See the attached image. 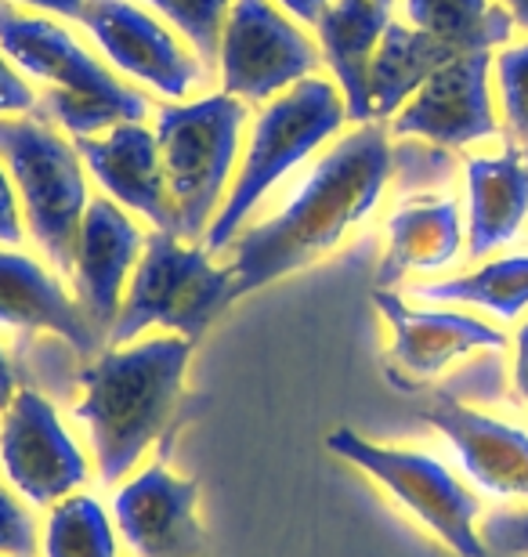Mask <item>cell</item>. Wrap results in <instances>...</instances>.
Listing matches in <instances>:
<instances>
[{
	"mask_svg": "<svg viewBox=\"0 0 528 557\" xmlns=\"http://www.w3.org/2000/svg\"><path fill=\"white\" fill-rule=\"evenodd\" d=\"M395 166L391 131L380 120L352 124L347 135L333 138L294 199L261 225L243 228L232 243L240 297L333 253L347 232H355L380 207Z\"/></svg>",
	"mask_w": 528,
	"mask_h": 557,
	"instance_id": "6da1fadb",
	"label": "cell"
},
{
	"mask_svg": "<svg viewBox=\"0 0 528 557\" xmlns=\"http://www.w3.org/2000/svg\"><path fill=\"white\" fill-rule=\"evenodd\" d=\"M188 359L193 341L167 333L106 348L76 370L81 403L73 406V420L87 428L102 485L123 482L152 445L171 449L174 431L188 420Z\"/></svg>",
	"mask_w": 528,
	"mask_h": 557,
	"instance_id": "7a4b0ae2",
	"label": "cell"
},
{
	"mask_svg": "<svg viewBox=\"0 0 528 557\" xmlns=\"http://www.w3.org/2000/svg\"><path fill=\"white\" fill-rule=\"evenodd\" d=\"M0 51L19 65L22 76L48 87L44 113L65 135H102L116 124H145L149 116V95L123 84L112 65L87 51L59 18L33 15L0 0Z\"/></svg>",
	"mask_w": 528,
	"mask_h": 557,
	"instance_id": "3957f363",
	"label": "cell"
},
{
	"mask_svg": "<svg viewBox=\"0 0 528 557\" xmlns=\"http://www.w3.org/2000/svg\"><path fill=\"white\" fill-rule=\"evenodd\" d=\"M352 124L347 120L344 95L330 76H308V81L294 84L272 102L257 109L250 138H246L240 171L224 196V203L213 218L204 247L210 253L229 250L240 232L246 228V218L254 214L257 203L283 182V177L326 149L341 131Z\"/></svg>",
	"mask_w": 528,
	"mask_h": 557,
	"instance_id": "277c9868",
	"label": "cell"
},
{
	"mask_svg": "<svg viewBox=\"0 0 528 557\" xmlns=\"http://www.w3.org/2000/svg\"><path fill=\"white\" fill-rule=\"evenodd\" d=\"M250 109L240 98L210 91L188 102L156 109L167 185L177 210V236L185 243L207 239L243 160V127Z\"/></svg>",
	"mask_w": 528,
	"mask_h": 557,
	"instance_id": "5b68a950",
	"label": "cell"
},
{
	"mask_svg": "<svg viewBox=\"0 0 528 557\" xmlns=\"http://www.w3.org/2000/svg\"><path fill=\"white\" fill-rule=\"evenodd\" d=\"M0 160L15 182L26 232L51 269L70 278L84 214L95 199L73 138L37 113L0 116Z\"/></svg>",
	"mask_w": 528,
	"mask_h": 557,
	"instance_id": "8992f818",
	"label": "cell"
},
{
	"mask_svg": "<svg viewBox=\"0 0 528 557\" xmlns=\"http://www.w3.org/2000/svg\"><path fill=\"white\" fill-rule=\"evenodd\" d=\"M235 297H240L235 272L218 269L207 247L156 228L145 243L106 344L116 348V344L142 341V333L152 326L196 344Z\"/></svg>",
	"mask_w": 528,
	"mask_h": 557,
	"instance_id": "52a82bcc",
	"label": "cell"
},
{
	"mask_svg": "<svg viewBox=\"0 0 528 557\" xmlns=\"http://www.w3.org/2000/svg\"><path fill=\"white\" fill-rule=\"evenodd\" d=\"M330 453L355 463L373 482H380L413 518L434 532L449 550L459 557H489L486 540H481V499L478 493L459 482L453 467H445L438 456L420 449H398V445H377L355 431H333Z\"/></svg>",
	"mask_w": 528,
	"mask_h": 557,
	"instance_id": "ba28073f",
	"label": "cell"
},
{
	"mask_svg": "<svg viewBox=\"0 0 528 557\" xmlns=\"http://www.w3.org/2000/svg\"><path fill=\"white\" fill-rule=\"evenodd\" d=\"M319 40L275 0H235L218 54L224 95L246 106H265L294 84L319 76Z\"/></svg>",
	"mask_w": 528,
	"mask_h": 557,
	"instance_id": "9c48e42d",
	"label": "cell"
},
{
	"mask_svg": "<svg viewBox=\"0 0 528 557\" xmlns=\"http://www.w3.org/2000/svg\"><path fill=\"white\" fill-rule=\"evenodd\" d=\"M81 26L91 33L112 70L131 84L149 87L163 102H188L210 76L193 48L134 0H87Z\"/></svg>",
	"mask_w": 528,
	"mask_h": 557,
	"instance_id": "30bf717a",
	"label": "cell"
},
{
	"mask_svg": "<svg viewBox=\"0 0 528 557\" xmlns=\"http://www.w3.org/2000/svg\"><path fill=\"white\" fill-rule=\"evenodd\" d=\"M373 305L391 326V362L398 373H391L402 392L438 381L453 370L456 362L475 359V355H507L511 337L500 322L478 319L470 311L445 308V305H413L409 297L395 289H377Z\"/></svg>",
	"mask_w": 528,
	"mask_h": 557,
	"instance_id": "8fae6325",
	"label": "cell"
},
{
	"mask_svg": "<svg viewBox=\"0 0 528 557\" xmlns=\"http://www.w3.org/2000/svg\"><path fill=\"white\" fill-rule=\"evenodd\" d=\"M0 467L8 485L37 507H54L59 499L81 493L91 474L59 409L37 387H19L0 413Z\"/></svg>",
	"mask_w": 528,
	"mask_h": 557,
	"instance_id": "7c38bea8",
	"label": "cell"
},
{
	"mask_svg": "<svg viewBox=\"0 0 528 557\" xmlns=\"http://www.w3.org/2000/svg\"><path fill=\"white\" fill-rule=\"evenodd\" d=\"M492 54L470 51L442 65L417 95L388 120L391 138H420L434 149H470L503 135L492 95Z\"/></svg>",
	"mask_w": 528,
	"mask_h": 557,
	"instance_id": "4fadbf2b",
	"label": "cell"
},
{
	"mask_svg": "<svg viewBox=\"0 0 528 557\" xmlns=\"http://www.w3.org/2000/svg\"><path fill=\"white\" fill-rule=\"evenodd\" d=\"M196 504L199 485L156 460L120 485L112 518L134 557H207Z\"/></svg>",
	"mask_w": 528,
	"mask_h": 557,
	"instance_id": "5bb4252c",
	"label": "cell"
},
{
	"mask_svg": "<svg viewBox=\"0 0 528 557\" xmlns=\"http://www.w3.org/2000/svg\"><path fill=\"white\" fill-rule=\"evenodd\" d=\"M0 326L19 337H51L81 362L106 351V337L84 315L65 278L19 247H0Z\"/></svg>",
	"mask_w": 528,
	"mask_h": 557,
	"instance_id": "9a60e30c",
	"label": "cell"
},
{
	"mask_svg": "<svg viewBox=\"0 0 528 557\" xmlns=\"http://www.w3.org/2000/svg\"><path fill=\"white\" fill-rule=\"evenodd\" d=\"M420 417L445 434L464 474L481 493L528 504V428L438 392L434 403L420 409Z\"/></svg>",
	"mask_w": 528,
	"mask_h": 557,
	"instance_id": "2e32d148",
	"label": "cell"
},
{
	"mask_svg": "<svg viewBox=\"0 0 528 557\" xmlns=\"http://www.w3.org/2000/svg\"><path fill=\"white\" fill-rule=\"evenodd\" d=\"M73 145L102 196L120 203L127 214L152 221V228L177 236V210L156 131L145 124H116L102 135L73 138Z\"/></svg>",
	"mask_w": 528,
	"mask_h": 557,
	"instance_id": "e0dca14e",
	"label": "cell"
},
{
	"mask_svg": "<svg viewBox=\"0 0 528 557\" xmlns=\"http://www.w3.org/2000/svg\"><path fill=\"white\" fill-rule=\"evenodd\" d=\"M149 236L134 225V218L109 196H95L84 214L81 239L73 258V297L81 300L91 326L109 337L120 315L123 294L138 269Z\"/></svg>",
	"mask_w": 528,
	"mask_h": 557,
	"instance_id": "ac0fdd59",
	"label": "cell"
},
{
	"mask_svg": "<svg viewBox=\"0 0 528 557\" xmlns=\"http://www.w3.org/2000/svg\"><path fill=\"white\" fill-rule=\"evenodd\" d=\"M467 258L489 261L514 247L528 228V152L503 141L500 152H470L464 160Z\"/></svg>",
	"mask_w": 528,
	"mask_h": 557,
	"instance_id": "d6986e66",
	"label": "cell"
},
{
	"mask_svg": "<svg viewBox=\"0 0 528 557\" xmlns=\"http://www.w3.org/2000/svg\"><path fill=\"white\" fill-rule=\"evenodd\" d=\"M467 253V221L456 196H409L388 218V250L377 269V289L406 275H442Z\"/></svg>",
	"mask_w": 528,
	"mask_h": 557,
	"instance_id": "ffe728a7",
	"label": "cell"
},
{
	"mask_svg": "<svg viewBox=\"0 0 528 557\" xmlns=\"http://www.w3.org/2000/svg\"><path fill=\"white\" fill-rule=\"evenodd\" d=\"M388 26L391 8L377 4V0H333L316 26L322 65L330 70L333 84L341 87L352 124H369L373 120L369 65H373V54Z\"/></svg>",
	"mask_w": 528,
	"mask_h": 557,
	"instance_id": "44dd1931",
	"label": "cell"
},
{
	"mask_svg": "<svg viewBox=\"0 0 528 557\" xmlns=\"http://www.w3.org/2000/svg\"><path fill=\"white\" fill-rule=\"evenodd\" d=\"M456 59L453 48H445L442 40H434L431 33L402 18H391V26L380 37V48L369 65V102H373V120L388 124L391 116L402 113V106L409 102L431 76Z\"/></svg>",
	"mask_w": 528,
	"mask_h": 557,
	"instance_id": "7402d4cb",
	"label": "cell"
},
{
	"mask_svg": "<svg viewBox=\"0 0 528 557\" xmlns=\"http://www.w3.org/2000/svg\"><path fill=\"white\" fill-rule=\"evenodd\" d=\"M406 297L417 305L478 308L496 322H518L528 311V253H503L470 272L413 283Z\"/></svg>",
	"mask_w": 528,
	"mask_h": 557,
	"instance_id": "603a6c76",
	"label": "cell"
},
{
	"mask_svg": "<svg viewBox=\"0 0 528 557\" xmlns=\"http://www.w3.org/2000/svg\"><path fill=\"white\" fill-rule=\"evenodd\" d=\"M402 15L456 54L496 51L518 40V26L500 0H402Z\"/></svg>",
	"mask_w": 528,
	"mask_h": 557,
	"instance_id": "cb8c5ba5",
	"label": "cell"
},
{
	"mask_svg": "<svg viewBox=\"0 0 528 557\" xmlns=\"http://www.w3.org/2000/svg\"><path fill=\"white\" fill-rule=\"evenodd\" d=\"M40 557H120L106 507L87 493L59 499L44 521Z\"/></svg>",
	"mask_w": 528,
	"mask_h": 557,
	"instance_id": "d4e9b609",
	"label": "cell"
},
{
	"mask_svg": "<svg viewBox=\"0 0 528 557\" xmlns=\"http://www.w3.org/2000/svg\"><path fill=\"white\" fill-rule=\"evenodd\" d=\"M145 4L193 48V54L210 73H218L224 22H229L235 0H145Z\"/></svg>",
	"mask_w": 528,
	"mask_h": 557,
	"instance_id": "484cf974",
	"label": "cell"
},
{
	"mask_svg": "<svg viewBox=\"0 0 528 557\" xmlns=\"http://www.w3.org/2000/svg\"><path fill=\"white\" fill-rule=\"evenodd\" d=\"M492 87L507 141L528 152V37L511 40L492 54Z\"/></svg>",
	"mask_w": 528,
	"mask_h": 557,
	"instance_id": "4316f807",
	"label": "cell"
},
{
	"mask_svg": "<svg viewBox=\"0 0 528 557\" xmlns=\"http://www.w3.org/2000/svg\"><path fill=\"white\" fill-rule=\"evenodd\" d=\"M40 529L15 488L0 482V557H37Z\"/></svg>",
	"mask_w": 528,
	"mask_h": 557,
	"instance_id": "83f0119b",
	"label": "cell"
},
{
	"mask_svg": "<svg viewBox=\"0 0 528 557\" xmlns=\"http://www.w3.org/2000/svg\"><path fill=\"white\" fill-rule=\"evenodd\" d=\"M481 540L489 550L507 557H528V504L521 507H500L481 518Z\"/></svg>",
	"mask_w": 528,
	"mask_h": 557,
	"instance_id": "f1b7e54d",
	"label": "cell"
},
{
	"mask_svg": "<svg viewBox=\"0 0 528 557\" xmlns=\"http://www.w3.org/2000/svg\"><path fill=\"white\" fill-rule=\"evenodd\" d=\"M37 106H40L37 91L29 87L19 65L0 51V116H26L37 113Z\"/></svg>",
	"mask_w": 528,
	"mask_h": 557,
	"instance_id": "f546056e",
	"label": "cell"
},
{
	"mask_svg": "<svg viewBox=\"0 0 528 557\" xmlns=\"http://www.w3.org/2000/svg\"><path fill=\"white\" fill-rule=\"evenodd\" d=\"M22 243H26V218H22L15 182L0 160V247H22Z\"/></svg>",
	"mask_w": 528,
	"mask_h": 557,
	"instance_id": "4dcf8cb0",
	"label": "cell"
},
{
	"mask_svg": "<svg viewBox=\"0 0 528 557\" xmlns=\"http://www.w3.org/2000/svg\"><path fill=\"white\" fill-rule=\"evenodd\" d=\"M511 348H514L511 384H514V395H518V403L528 409V315L518 322V330H514Z\"/></svg>",
	"mask_w": 528,
	"mask_h": 557,
	"instance_id": "1f68e13d",
	"label": "cell"
},
{
	"mask_svg": "<svg viewBox=\"0 0 528 557\" xmlns=\"http://www.w3.org/2000/svg\"><path fill=\"white\" fill-rule=\"evenodd\" d=\"M22 11H33V15H48V18H73L81 22L87 0H11Z\"/></svg>",
	"mask_w": 528,
	"mask_h": 557,
	"instance_id": "d6a6232c",
	"label": "cell"
},
{
	"mask_svg": "<svg viewBox=\"0 0 528 557\" xmlns=\"http://www.w3.org/2000/svg\"><path fill=\"white\" fill-rule=\"evenodd\" d=\"M275 4L283 8L290 18H297L300 26L316 29V26H319V18H322V11L330 8L333 0H275Z\"/></svg>",
	"mask_w": 528,
	"mask_h": 557,
	"instance_id": "836d02e7",
	"label": "cell"
},
{
	"mask_svg": "<svg viewBox=\"0 0 528 557\" xmlns=\"http://www.w3.org/2000/svg\"><path fill=\"white\" fill-rule=\"evenodd\" d=\"M15 395H19V370H15V362L4 355V348H0V413L11 406V398Z\"/></svg>",
	"mask_w": 528,
	"mask_h": 557,
	"instance_id": "e575fe53",
	"label": "cell"
},
{
	"mask_svg": "<svg viewBox=\"0 0 528 557\" xmlns=\"http://www.w3.org/2000/svg\"><path fill=\"white\" fill-rule=\"evenodd\" d=\"M500 4L511 11V18H514V26H518V33H525V37H528V0H500Z\"/></svg>",
	"mask_w": 528,
	"mask_h": 557,
	"instance_id": "d590c367",
	"label": "cell"
},
{
	"mask_svg": "<svg viewBox=\"0 0 528 557\" xmlns=\"http://www.w3.org/2000/svg\"><path fill=\"white\" fill-rule=\"evenodd\" d=\"M377 4H384V8H391V4H395V0H377Z\"/></svg>",
	"mask_w": 528,
	"mask_h": 557,
	"instance_id": "8d00e7d4",
	"label": "cell"
}]
</instances>
